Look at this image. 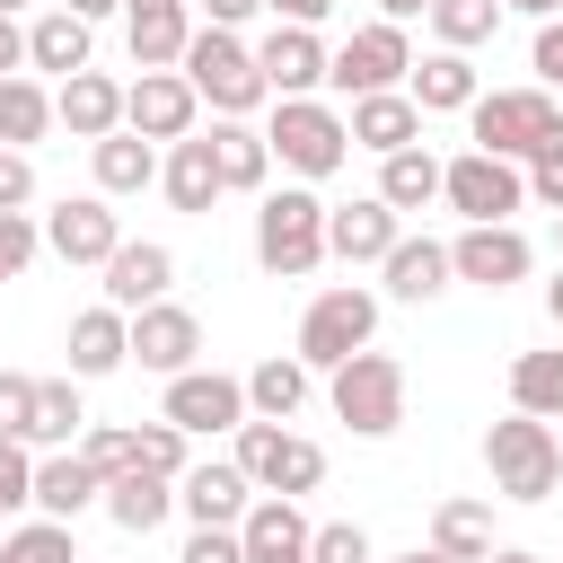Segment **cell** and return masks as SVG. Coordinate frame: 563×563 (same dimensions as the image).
I'll return each mask as SVG.
<instances>
[{"instance_id": "obj_7", "label": "cell", "mask_w": 563, "mask_h": 563, "mask_svg": "<svg viewBox=\"0 0 563 563\" xmlns=\"http://www.w3.org/2000/svg\"><path fill=\"white\" fill-rule=\"evenodd\" d=\"M369 343H378V290H361V282L317 290V299H308V317H299V334H290L299 369H343V361H352V352H369Z\"/></svg>"}, {"instance_id": "obj_60", "label": "cell", "mask_w": 563, "mask_h": 563, "mask_svg": "<svg viewBox=\"0 0 563 563\" xmlns=\"http://www.w3.org/2000/svg\"><path fill=\"white\" fill-rule=\"evenodd\" d=\"M26 9H35V0H0V18H26Z\"/></svg>"}, {"instance_id": "obj_54", "label": "cell", "mask_w": 563, "mask_h": 563, "mask_svg": "<svg viewBox=\"0 0 563 563\" xmlns=\"http://www.w3.org/2000/svg\"><path fill=\"white\" fill-rule=\"evenodd\" d=\"M53 9H70V18H88V26H97V18H114L123 0H53Z\"/></svg>"}, {"instance_id": "obj_10", "label": "cell", "mask_w": 563, "mask_h": 563, "mask_svg": "<svg viewBox=\"0 0 563 563\" xmlns=\"http://www.w3.org/2000/svg\"><path fill=\"white\" fill-rule=\"evenodd\" d=\"M440 202L466 220V229H493V220H510V211H528V176L510 167V158H484V150H457V158H440Z\"/></svg>"}, {"instance_id": "obj_18", "label": "cell", "mask_w": 563, "mask_h": 563, "mask_svg": "<svg viewBox=\"0 0 563 563\" xmlns=\"http://www.w3.org/2000/svg\"><path fill=\"white\" fill-rule=\"evenodd\" d=\"M246 501H255V484L238 475V457H194V466L176 475V510H185L194 528H238Z\"/></svg>"}, {"instance_id": "obj_38", "label": "cell", "mask_w": 563, "mask_h": 563, "mask_svg": "<svg viewBox=\"0 0 563 563\" xmlns=\"http://www.w3.org/2000/svg\"><path fill=\"white\" fill-rule=\"evenodd\" d=\"M510 413L563 422V352H519L510 361Z\"/></svg>"}, {"instance_id": "obj_23", "label": "cell", "mask_w": 563, "mask_h": 563, "mask_svg": "<svg viewBox=\"0 0 563 563\" xmlns=\"http://www.w3.org/2000/svg\"><path fill=\"white\" fill-rule=\"evenodd\" d=\"M53 123H62L70 141H106V132H123V79H106V70H70V79L53 88Z\"/></svg>"}, {"instance_id": "obj_36", "label": "cell", "mask_w": 563, "mask_h": 563, "mask_svg": "<svg viewBox=\"0 0 563 563\" xmlns=\"http://www.w3.org/2000/svg\"><path fill=\"white\" fill-rule=\"evenodd\" d=\"M378 202L405 220V211H431L440 202V158L413 141V150H396V158H378Z\"/></svg>"}, {"instance_id": "obj_55", "label": "cell", "mask_w": 563, "mask_h": 563, "mask_svg": "<svg viewBox=\"0 0 563 563\" xmlns=\"http://www.w3.org/2000/svg\"><path fill=\"white\" fill-rule=\"evenodd\" d=\"M422 9H431V0H378V18H387V26H413Z\"/></svg>"}, {"instance_id": "obj_8", "label": "cell", "mask_w": 563, "mask_h": 563, "mask_svg": "<svg viewBox=\"0 0 563 563\" xmlns=\"http://www.w3.org/2000/svg\"><path fill=\"white\" fill-rule=\"evenodd\" d=\"M238 449V475L255 484V493H282V501H299V493H317L325 484V449L308 440V431H290V422H238L229 431Z\"/></svg>"}, {"instance_id": "obj_5", "label": "cell", "mask_w": 563, "mask_h": 563, "mask_svg": "<svg viewBox=\"0 0 563 563\" xmlns=\"http://www.w3.org/2000/svg\"><path fill=\"white\" fill-rule=\"evenodd\" d=\"M484 466H493V493H501V501H554V484H563V440H554V422H537V413H501V422H484Z\"/></svg>"}, {"instance_id": "obj_6", "label": "cell", "mask_w": 563, "mask_h": 563, "mask_svg": "<svg viewBox=\"0 0 563 563\" xmlns=\"http://www.w3.org/2000/svg\"><path fill=\"white\" fill-rule=\"evenodd\" d=\"M325 405H334V422L352 431V440H387L396 422H405V361L396 352H352L343 369H325Z\"/></svg>"}, {"instance_id": "obj_1", "label": "cell", "mask_w": 563, "mask_h": 563, "mask_svg": "<svg viewBox=\"0 0 563 563\" xmlns=\"http://www.w3.org/2000/svg\"><path fill=\"white\" fill-rule=\"evenodd\" d=\"M264 150H273V167H290V185H325V176L352 158L343 106H334V97H273Z\"/></svg>"}, {"instance_id": "obj_19", "label": "cell", "mask_w": 563, "mask_h": 563, "mask_svg": "<svg viewBox=\"0 0 563 563\" xmlns=\"http://www.w3.org/2000/svg\"><path fill=\"white\" fill-rule=\"evenodd\" d=\"M123 44L132 70H176L194 44V0H123Z\"/></svg>"}, {"instance_id": "obj_40", "label": "cell", "mask_w": 563, "mask_h": 563, "mask_svg": "<svg viewBox=\"0 0 563 563\" xmlns=\"http://www.w3.org/2000/svg\"><path fill=\"white\" fill-rule=\"evenodd\" d=\"M0 563H88V554L62 519H26V528H0Z\"/></svg>"}, {"instance_id": "obj_25", "label": "cell", "mask_w": 563, "mask_h": 563, "mask_svg": "<svg viewBox=\"0 0 563 563\" xmlns=\"http://www.w3.org/2000/svg\"><path fill=\"white\" fill-rule=\"evenodd\" d=\"M238 545H246V563H308V510L282 493H255L238 519Z\"/></svg>"}, {"instance_id": "obj_43", "label": "cell", "mask_w": 563, "mask_h": 563, "mask_svg": "<svg viewBox=\"0 0 563 563\" xmlns=\"http://www.w3.org/2000/svg\"><path fill=\"white\" fill-rule=\"evenodd\" d=\"M79 457H88L106 484L132 475V422H88V431H79Z\"/></svg>"}, {"instance_id": "obj_31", "label": "cell", "mask_w": 563, "mask_h": 563, "mask_svg": "<svg viewBox=\"0 0 563 563\" xmlns=\"http://www.w3.org/2000/svg\"><path fill=\"white\" fill-rule=\"evenodd\" d=\"M88 167H97V194H106V202L158 185V150H150L141 132H106V141H88Z\"/></svg>"}, {"instance_id": "obj_3", "label": "cell", "mask_w": 563, "mask_h": 563, "mask_svg": "<svg viewBox=\"0 0 563 563\" xmlns=\"http://www.w3.org/2000/svg\"><path fill=\"white\" fill-rule=\"evenodd\" d=\"M554 132H563V97H545V88H484L466 106V150L510 158V167H528Z\"/></svg>"}, {"instance_id": "obj_61", "label": "cell", "mask_w": 563, "mask_h": 563, "mask_svg": "<svg viewBox=\"0 0 563 563\" xmlns=\"http://www.w3.org/2000/svg\"><path fill=\"white\" fill-rule=\"evenodd\" d=\"M554 246H563V211H554Z\"/></svg>"}, {"instance_id": "obj_49", "label": "cell", "mask_w": 563, "mask_h": 563, "mask_svg": "<svg viewBox=\"0 0 563 563\" xmlns=\"http://www.w3.org/2000/svg\"><path fill=\"white\" fill-rule=\"evenodd\" d=\"M26 202H35V158L0 150V211H26Z\"/></svg>"}, {"instance_id": "obj_47", "label": "cell", "mask_w": 563, "mask_h": 563, "mask_svg": "<svg viewBox=\"0 0 563 563\" xmlns=\"http://www.w3.org/2000/svg\"><path fill=\"white\" fill-rule=\"evenodd\" d=\"M26 413H35V378L0 369V440H26Z\"/></svg>"}, {"instance_id": "obj_48", "label": "cell", "mask_w": 563, "mask_h": 563, "mask_svg": "<svg viewBox=\"0 0 563 563\" xmlns=\"http://www.w3.org/2000/svg\"><path fill=\"white\" fill-rule=\"evenodd\" d=\"M528 70H537V88H545V97H563V18H545V26H537Z\"/></svg>"}, {"instance_id": "obj_39", "label": "cell", "mask_w": 563, "mask_h": 563, "mask_svg": "<svg viewBox=\"0 0 563 563\" xmlns=\"http://www.w3.org/2000/svg\"><path fill=\"white\" fill-rule=\"evenodd\" d=\"M422 18H431V35H440V53H475V44H493L501 0H431Z\"/></svg>"}, {"instance_id": "obj_32", "label": "cell", "mask_w": 563, "mask_h": 563, "mask_svg": "<svg viewBox=\"0 0 563 563\" xmlns=\"http://www.w3.org/2000/svg\"><path fill=\"white\" fill-rule=\"evenodd\" d=\"M158 185H167V202L185 211V220H202L211 202H220V167H211V141L194 132V141H167V158H158Z\"/></svg>"}, {"instance_id": "obj_29", "label": "cell", "mask_w": 563, "mask_h": 563, "mask_svg": "<svg viewBox=\"0 0 563 563\" xmlns=\"http://www.w3.org/2000/svg\"><path fill=\"white\" fill-rule=\"evenodd\" d=\"M211 167H220V194H264L273 185V150H264V123H211Z\"/></svg>"}, {"instance_id": "obj_21", "label": "cell", "mask_w": 563, "mask_h": 563, "mask_svg": "<svg viewBox=\"0 0 563 563\" xmlns=\"http://www.w3.org/2000/svg\"><path fill=\"white\" fill-rule=\"evenodd\" d=\"M343 132H352V150L396 158V150L422 141V106H413L405 88H378V97H352V106H343Z\"/></svg>"}, {"instance_id": "obj_12", "label": "cell", "mask_w": 563, "mask_h": 563, "mask_svg": "<svg viewBox=\"0 0 563 563\" xmlns=\"http://www.w3.org/2000/svg\"><path fill=\"white\" fill-rule=\"evenodd\" d=\"M194 123H202V97L185 88V70H141V79L123 88V132H141L150 150L194 141Z\"/></svg>"}, {"instance_id": "obj_42", "label": "cell", "mask_w": 563, "mask_h": 563, "mask_svg": "<svg viewBox=\"0 0 563 563\" xmlns=\"http://www.w3.org/2000/svg\"><path fill=\"white\" fill-rule=\"evenodd\" d=\"M308 563H378V545L361 519H325V528H308Z\"/></svg>"}, {"instance_id": "obj_13", "label": "cell", "mask_w": 563, "mask_h": 563, "mask_svg": "<svg viewBox=\"0 0 563 563\" xmlns=\"http://www.w3.org/2000/svg\"><path fill=\"white\" fill-rule=\"evenodd\" d=\"M35 229H44V255H62V264H106L123 246V211L106 194H62Z\"/></svg>"}, {"instance_id": "obj_22", "label": "cell", "mask_w": 563, "mask_h": 563, "mask_svg": "<svg viewBox=\"0 0 563 563\" xmlns=\"http://www.w3.org/2000/svg\"><path fill=\"white\" fill-rule=\"evenodd\" d=\"M62 352H70V378H79V387H88V378H114V369L132 361V317L97 299V308H79V317H70Z\"/></svg>"}, {"instance_id": "obj_16", "label": "cell", "mask_w": 563, "mask_h": 563, "mask_svg": "<svg viewBox=\"0 0 563 563\" xmlns=\"http://www.w3.org/2000/svg\"><path fill=\"white\" fill-rule=\"evenodd\" d=\"M97 273H106V308L141 317V308H158V299L176 290V246H158V238H123Z\"/></svg>"}, {"instance_id": "obj_9", "label": "cell", "mask_w": 563, "mask_h": 563, "mask_svg": "<svg viewBox=\"0 0 563 563\" xmlns=\"http://www.w3.org/2000/svg\"><path fill=\"white\" fill-rule=\"evenodd\" d=\"M405 70H413V35L387 26V18L352 26V35L325 53V88H334L343 106H352V97H378V88H405Z\"/></svg>"}, {"instance_id": "obj_51", "label": "cell", "mask_w": 563, "mask_h": 563, "mask_svg": "<svg viewBox=\"0 0 563 563\" xmlns=\"http://www.w3.org/2000/svg\"><path fill=\"white\" fill-rule=\"evenodd\" d=\"M255 9H264V0H194V26H229V35H238Z\"/></svg>"}, {"instance_id": "obj_17", "label": "cell", "mask_w": 563, "mask_h": 563, "mask_svg": "<svg viewBox=\"0 0 563 563\" xmlns=\"http://www.w3.org/2000/svg\"><path fill=\"white\" fill-rule=\"evenodd\" d=\"M132 361H141V369H158V378H185V369H202V317H194L185 299H158V308H141V317H132Z\"/></svg>"}, {"instance_id": "obj_14", "label": "cell", "mask_w": 563, "mask_h": 563, "mask_svg": "<svg viewBox=\"0 0 563 563\" xmlns=\"http://www.w3.org/2000/svg\"><path fill=\"white\" fill-rule=\"evenodd\" d=\"M537 246L519 238V220H493V229H457L449 238V282H475V290H510L528 282Z\"/></svg>"}, {"instance_id": "obj_37", "label": "cell", "mask_w": 563, "mask_h": 563, "mask_svg": "<svg viewBox=\"0 0 563 563\" xmlns=\"http://www.w3.org/2000/svg\"><path fill=\"white\" fill-rule=\"evenodd\" d=\"M44 132H53V88L35 70L0 79V150H35Z\"/></svg>"}, {"instance_id": "obj_45", "label": "cell", "mask_w": 563, "mask_h": 563, "mask_svg": "<svg viewBox=\"0 0 563 563\" xmlns=\"http://www.w3.org/2000/svg\"><path fill=\"white\" fill-rule=\"evenodd\" d=\"M35 255H44V229H35V211H0V282H18Z\"/></svg>"}, {"instance_id": "obj_2", "label": "cell", "mask_w": 563, "mask_h": 563, "mask_svg": "<svg viewBox=\"0 0 563 563\" xmlns=\"http://www.w3.org/2000/svg\"><path fill=\"white\" fill-rule=\"evenodd\" d=\"M255 264L273 273V282H308L317 264H325V202H317V185H264L255 194Z\"/></svg>"}, {"instance_id": "obj_50", "label": "cell", "mask_w": 563, "mask_h": 563, "mask_svg": "<svg viewBox=\"0 0 563 563\" xmlns=\"http://www.w3.org/2000/svg\"><path fill=\"white\" fill-rule=\"evenodd\" d=\"M176 563H246V545H238V528H194Z\"/></svg>"}, {"instance_id": "obj_26", "label": "cell", "mask_w": 563, "mask_h": 563, "mask_svg": "<svg viewBox=\"0 0 563 563\" xmlns=\"http://www.w3.org/2000/svg\"><path fill=\"white\" fill-rule=\"evenodd\" d=\"M88 53H97V26L88 18H70V9H35L26 18V70H53V88L70 70H97Z\"/></svg>"}, {"instance_id": "obj_33", "label": "cell", "mask_w": 563, "mask_h": 563, "mask_svg": "<svg viewBox=\"0 0 563 563\" xmlns=\"http://www.w3.org/2000/svg\"><path fill=\"white\" fill-rule=\"evenodd\" d=\"M308 378H317V369H299V352H264V361L246 369V422H290V413L308 405Z\"/></svg>"}, {"instance_id": "obj_58", "label": "cell", "mask_w": 563, "mask_h": 563, "mask_svg": "<svg viewBox=\"0 0 563 563\" xmlns=\"http://www.w3.org/2000/svg\"><path fill=\"white\" fill-rule=\"evenodd\" d=\"M545 317H554V325H563V273H554V282H545Z\"/></svg>"}, {"instance_id": "obj_28", "label": "cell", "mask_w": 563, "mask_h": 563, "mask_svg": "<svg viewBox=\"0 0 563 563\" xmlns=\"http://www.w3.org/2000/svg\"><path fill=\"white\" fill-rule=\"evenodd\" d=\"M378 282H387V299H405V308L440 299V290H449V238H396V246L378 255Z\"/></svg>"}, {"instance_id": "obj_52", "label": "cell", "mask_w": 563, "mask_h": 563, "mask_svg": "<svg viewBox=\"0 0 563 563\" xmlns=\"http://www.w3.org/2000/svg\"><path fill=\"white\" fill-rule=\"evenodd\" d=\"M26 70V18H0V79Z\"/></svg>"}, {"instance_id": "obj_20", "label": "cell", "mask_w": 563, "mask_h": 563, "mask_svg": "<svg viewBox=\"0 0 563 563\" xmlns=\"http://www.w3.org/2000/svg\"><path fill=\"white\" fill-rule=\"evenodd\" d=\"M405 238V220L378 202V194H352V202H325V255L334 264H378L387 246Z\"/></svg>"}, {"instance_id": "obj_59", "label": "cell", "mask_w": 563, "mask_h": 563, "mask_svg": "<svg viewBox=\"0 0 563 563\" xmlns=\"http://www.w3.org/2000/svg\"><path fill=\"white\" fill-rule=\"evenodd\" d=\"M387 563H449V554H431V545H413V554H387Z\"/></svg>"}, {"instance_id": "obj_41", "label": "cell", "mask_w": 563, "mask_h": 563, "mask_svg": "<svg viewBox=\"0 0 563 563\" xmlns=\"http://www.w3.org/2000/svg\"><path fill=\"white\" fill-rule=\"evenodd\" d=\"M132 466H150V475H167V484H176V475L194 466V449H185V431H176V422H132Z\"/></svg>"}, {"instance_id": "obj_27", "label": "cell", "mask_w": 563, "mask_h": 563, "mask_svg": "<svg viewBox=\"0 0 563 563\" xmlns=\"http://www.w3.org/2000/svg\"><path fill=\"white\" fill-rule=\"evenodd\" d=\"M405 97L422 106V114H466L475 97H484V79H475V53H422L413 70H405Z\"/></svg>"}, {"instance_id": "obj_44", "label": "cell", "mask_w": 563, "mask_h": 563, "mask_svg": "<svg viewBox=\"0 0 563 563\" xmlns=\"http://www.w3.org/2000/svg\"><path fill=\"white\" fill-rule=\"evenodd\" d=\"M35 510V449L26 440H0V519Z\"/></svg>"}, {"instance_id": "obj_4", "label": "cell", "mask_w": 563, "mask_h": 563, "mask_svg": "<svg viewBox=\"0 0 563 563\" xmlns=\"http://www.w3.org/2000/svg\"><path fill=\"white\" fill-rule=\"evenodd\" d=\"M185 88L211 106V114H229V123H246L255 106H273L264 97V70H255V44L246 35H229V26H194V44H185Z\"/></svg>"}, {"instance_id": "obj_53", "label": "cell", "mask_w": 563, "mask_h": 563, "mask_svg": "<svg viewBox=\"0 0 563 563\" xmlns=\"http://www.w3.org/2000/svg\"><path fill=\"white\" fill-rule=\"evenodd\" d=\"M264 9H273L282 26H325V18H334V0H264Z\"/></svg>"}, {"instance_id": "obj_56", "label": "cell", "mask_w": 563, "mask_h": 563, "mask_svg": "<svg viewBox=\"0 0 563 563\" xmlns=\"http://www.w3.org/2000/svg\"><path fill=\"white\" fill-rule=\"evenodd\" d=\"M501 9H519V18H537V26H545V18H563V0H501Z\"/></svg>"}, {"instance_id": "obj_30", "label": "cell", "mask_w": 563, "mask_h": 563, "mask_svg": "<svg viewBox=\"0 0 563 563\" xmlns=\"http://www.w3.org/2000/svg\"><path fill=\"white\" fill-rule=\"evenodd\" d=\"M79 431H88V396H79V378L62 369V378H35V413H26V449L44 457V449H79Z\"/></svg>"}, {"instance_id": "obj_11", "label": "cell", "mask_w": 563, "mask_h": 563, "mask_svg": "<svg viewBox=\"0 0 563 563\" xmlns=\"http://www.w3.org/2000/svg\"><path fill=\"white\" fill-rule=\"evenodd\" d=\"M158 422H176L185 440H211V431H238L246 422V378H229V369H185V378H167V396H158Z\"/></svg>"}, {"instance_id": "obj_24", "label": "cell", "mask_w": 563, "mask_h": 563, "mask_svg": "<svg viewBox=\"0 0 563 563\" xmlns=\"http://www.w3.org/2000/svg\"><path fill=\"white\" fill-rule=\"evenodd\" d=\"M97 501H106V475H97L79 449H44V457H35V519H62V528H70V519L97 510Z\"/></svg>"}, {"instance_id": "obj_57", "label": "cell", "mask_w": 563, "mask_h": 563, "mask_svg": "<svg viewBox=\"0 0 563 563\" xmlns=\"http://www.w3.org/2000/svg\"><path fill=\"white\" fill-rule=\"evenodd\" d=\"M484 563H545V554H528V545H493Z\"/></svg>"}, {"instance_id": "obj_35", "label": "cell", "mask_w": 563, "mask_h": 563, "mask_svg": "<svg viewBox=\"0 0 563 563\" xmlns=\"http://www.w3.org/2000/svg\"><path fill=\"white\" fill-rule=\"evenodd\" d=\"M431 554H449V563H484V554H493V501L449 493V501L431 510Z\"/></svg>"}, {"instance_id": "obj_46", "label": "cell", "mask_w": 563, "mask_h": 563, "mask_svg": "<svg viewBox=\"0 0 563 563\" xmlns=\"http://www.w3.org/2000/svg\"><path fill=\"white\" fill-rule=\"evenodd\" d=\"M519 176H528V202H537V211H563V132H554Z\"/></svg>"}, {"instance_id": "obj_34", "label": "cell", "mask_w": 563, "mask_h": 563, "mask_svg": "<svg viewBox=\"0 0 563 563\" xmlns=\"http://www.w3.org/2000/svg\"><path fill=\"white\" fill-rule=\"evenodd\" d=\"M123 537H150V528H167V510H176V484L167 475H150V466H132V475H114L106 484V501H97Z\"/></svg>"}, {"instance_id": "obj_15", "label": "cell", "mask_w": 563, "mask_h": 563, "mask_svg": "<svg viewBox=\"0 0 563 563\" xmlns=\"http://www.w3.org/2000/svg\"><path fill=\"white\" fill-rule=\"evenodd\" d=\"M325 53H334V44H325L317 26H282V18H273V26L255 35L264 97H317V88H325Z\"/></svg>"}]
</instances>
